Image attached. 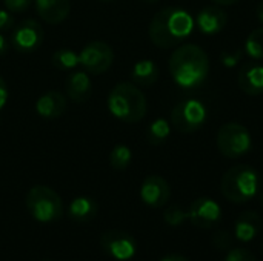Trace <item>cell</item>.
Returning a JSON list of instances; mask_svg holds the SVG:
<instances>
[{
	"label": "cell",
	"mask_w": 263,
	"mask_h": 261,
	"mask_svg": "<svg viewBox=\"0 0 263 261\" xmlns=\"http://www.w3.org/2000/svg\"><path fill=\"white\" fill-rule=\"evenodd\" d=\"M193 15L179 6H166L154 14L149 23V38L162 49H170L186 40L194 31Z\"/></svg>",
	"instance_id": "1"
},
{
	"label": "cell",
	"mask_w": 263,
	"mask_h": 261,
	"mask_svg": "<svg viewBox=\"0 0 263 261\" xmlns=\"http://www.w3.org/2000/svg\"><path fill=\"white\" fill-rule=\"evenodd\" d=\"M170 74L174 83L183 89L199 88L210 74L206 51L194 43L179 46L170 57Z\"/></svg>",
	"instance_id": "2"
},
{
	"label": "cell",
	"mask_w": 263,
	"mask_h": 261,
	"mask_svg": "<svg viewBox=\"0 0 263 261\" xmlns=\"http://www.w3.org/2000/svg\"><path fill=\"white\" fill-rule=\"evenodd\" d=\"M108 109L123 123H137L146 115L148 102L137 85L119 82L108 95Z\"/></svg>",
	"instance_id": "3"
},
{
	"label": "cell",
	"mask_w": 263,
	"mask_h": 261,
	"mask_svg": "<svg viewBox=\"0 0 263 261\" xmlns=\"http://www.w3.org/2000/svg\"><path fill=\"white\" fill-rule=\"evenodd\" d=\"M223 197L236 205L253 200L260 189V175L250 165H237L230 168L220 182Z\"/></svg>",
	"instance_id": "4"
},
{
	"label": "cell",
	"mask_w": 263,
	"mask_h": 261,
	"mask_svg": "<svg viewBox=\"0 0 263 261\" xmlns=\"http://www.w3.org/2000/svg\"><path fill=\"white\" fill-rule=\"evenodd\" d=\"M26 209L31 217L39 223L57 222L63 214V203L60 195L43 185L34 186L26 194Z\"/></svg>",
	"instance_id": "5"
},
{
	"label": "cell",
	"mask_w": 263,
	"mask_h": 261,
	"mask_svg": "<svg viewBox=\"0 0 263 261\" xmlns=\"http://www.w3.org/2000/svg\"><path fill=\"white\" fill-rule=\"evenodd\" d=\"M216 145L223 157L236 160L247 155L251 151L253 138L250 131L243 125L237 122H230L219 129Z\"/></svg>",
	"instance_id": "6"
},
{
	"label": "cell",
	"mask_w": 263,
	"mask_h": 261,
	"mask_svg": "<svg viewBox=\"0 0 263 261\" xmlns=\"http://www.w3.org/2000/svg\"><path fill=\"white\" fill-rule=\"evenodd\" d=\"M206 106L196 98L179 102L171 111V126L180 134H191L200 129L206 122Z\"/></svg>",
	"instance_id": "7"
},
{
	"label": "cell",
	"mask_w": 263,
	"mask_h": 261,
	"mask_svg": "<svg viewBox=\"0 0 263 261\" xmlns=\"http://www.w3.org/2000/svg\"><path fill=\"white\" fill-rule=\"evenodd\" d=\"M114 62V51L111 45L102 40L86 43L79 52V65L89 74L99 75L106 72Z\"/></svg>",
	"instance_id": "8"
},
{
	"label": "cell",
	"mask_w": 263,
	"mask_h": 261,
	"mask_svg": "<svg viewBox=\"0 0 263 261\" xmlns=\"http://www.w3.org/2000/svg\"><path fill=\"white\" fill-rule=\"evenodd\" d=\"M43 28L32 18H26L20 22L11 34V46L22 54L34 52L43 43Z\"/></svg>",
	"instance_id": "9"
},
{
	"label": "cell",
	"mask_w": 263,
	"mask_h": 261,
	"mask_svg": "<svg viewBox=\"0 0 263 261\" xmlns=\"http://www.w3.org/2000/svg\"><path fill=\"white\" fill-rule=\"evenodd\" d=\"M100 245L109 257L120 261L133 258L137 251L136 240L122 231H106L100 237Z\"/></svg>",
	"instance_id": "10"
},
{
	"label": "cell",
	"mask_w": 263,
	"mask_h": 261,
	"mask_svg": "<svg viewBox=\"0 0 263 261\" xmlns=\"http://www.w3.org/2000/svg\"><path fill=\"white\" fill-rule=\"evenodd\" d=\"M220 206L208 197L197 198L188 209V220H191V223L199 229H211L220 222Z\"/></svg>",
	"instance_id": "11"
},
{
	"label": "cell",
	"mask_w": 263,
	"mask_h": 261,
	"mask_svg": "<svg viewBox=\"0 0 263 261\" xmlns=\"http://www.w3.org/2000/svg\"><path fill=\"white\" fill-rule=\"evenodd\" d=\"M171 197L168 182L160 175H149L143 180L140 188V198L149 208H163Z\"/></svg>",
	"instance_id": "12"
},
{
	"label": "cell",
	"mask_w": 263,
	"mask_h": 261,
	"mask_svg": "<svg viewBox=\"0 0 263 261\" xmlns=\"http://www.w3.org/2000/svg\"><path fill=\"white\" fill-rule=\"evenodd\" d=\"M239 88L251 97L263 94V65L254 62H247L240 66L237 75Z\"/></svg>",
	"instance_id": "13"
},
{
	"label": "cell",
	"mask_w": 263,
	"mask_h": 261,
	"mask_svg": "<svg viewBox=\"0 0 263 261\" xmlns=\"http://www.w3.org/2000/svg\"><path fill=\"white\" fill-rule=\"evenodd\" d=\"M228 23V14L219 5L206 6L199 11L196 25L199 31L205 35H214L225 29Z\"/></svg>",
	"instance_id": "14"
},
{
	"label": "cell",
	"mask_w": 263,
	"mask_h": 261,
	"mask_svg": "<svg viewBox=\"0 0 263 261\" xmlns=\"http://www.w3.org/2000/svg\"><path fill=\"white\" fill-rule=\"evenodd\" d=\"M68 100L59 91H48L35 102V112L48 120L59 118L66 112Z\"/></svg>",
	"instance_id": "15"
},
{
	"label": "cell",
	"mask_w": 263,
	"mask_h": 261,
	"mask_svg": "<svg viewBox=\"0 0 263 261\" xmlns=\"http://www.w3.org/2000/svg\"><path fill=\"white\" fill-rule=\"evenodd\" d=\"M65 92L69 100L74 103H85L92 95V83L86 72L77 71L66 77L65 80Z\"/></svg>",
	"instance_id": "16"
},
{
	"label": "cell",
	"mask_w": 263,
	"mask_h": 261,
	"mask_svg": "<svg viewBox=\"0 0 263 261\" xmlns=\"http://www.w3.org/2000/svg\"><path fill=\"white\" fill-rule=\"evenodd\" d=\"M35 8L43 22L57 25L68 18L71 12V0H35Z\"/></svg>",
	"instance_id": "17"
},
{
	"label": "cell",
	"mask_w": 263,
	"mask_h": 261,
	"mask_svg": "<svg viewBox=\"0 0 263 261\" xmlns=\"http://www.w3.org/2000/svg\"><path fill=\"white\" fill-rule=\"evenodd\" d=\"M260 229H262V218L257 212H253V211L242 212L234 225L236 238L243 243H248L253 238H256Z\"/></svg>",
	"instance_id": "18"
},
{
	"label": "cell",
	"mask_w": 263,
	"mask_h": 261,
	"mask_svg": "<svg viewBox=\"0 0 263 261\" xmlns=\"http://www.w3.org/2000/svg\"><path fill=\"white\" fill-rule=\"evenodd\" d=\"M97 211H99V206L92 198L77 197L71 202L68 215L71 217V220L77 223H86V222H91L97 215Z\"/></svg>",
	"instance_id": "19"
},
{
	"label": "cell",
	"mask_w": 263,
	"mask_h": 261,
	"mask_svg": "<svg viewBox=\"0 0 263 261\" xmlns=\"http://www.w3.org/2000/svg\"><path fill=\"white\" fill-rule=\"evenodd\" d=\"M131 78L134 85L151 86L159 78V66L156 65L154 60H149V58L139 60L131 69Z\"/></svg>",
	"instance_id": "20"
},
{
	"label": "cell",
	"mask_w": 263,
	"mask_h": 261,
	"mask_svg": "<svg viewBox=\"0 0 263 261\" xmlns=\"http://www.w3.org/2000/svg\"><path fill=\"white\" fill-rule=\"evenodd\" d=\"M171 134V123L166 118H156L146 129V140L151 145H162Z\"/></svg>",
	"instance_id": "21"
},
{
	"label": "cell",
	"mask_w": 263,
	"mask_h": 261,
	"mask_svg": "<svg viewBox=\"0 0 263 261\" xmlns=\"http://www.w3.org/2000/svg\"><path fill=\"white\" fill-rule=\"evenodd\" d=\"M243 51L253 60H263V26L248 34Z\"/></svg>",
	"instance_id": "22"
},
{
	"label": "cell",
	"mask_w": 263,
	"mask_h": 261,
	"mask_svg": "<svg viewBox=\"0 0 263 261\" xmlns=\"http://www.w3.org/2000/svg\"><path fill=\"white\" fill-rule=\"evenodd\" d=\"M51 62H52L54 68L62 69V71H69L79 65V54L69 48H60L52 54Z\"/></svg>",
	"instance_id": "23"
},
{
	"label": "cell",
	"mask_w": 263,
	"mask_h": 261,
	"mask_svg": "<svg viewBox=\"0 0 263 261\" xmlns=\"http://www.w3.org/2000/svg\"><path fill=\"white\" fill-rule=\"evenodd\" d=\"M133 160V152L126 145H116L109 154V165L116 171H125Z\"/></svg>",
	"instance_id": "24"
},
{
	"label": "cell",
	"mask_w": 263,
	"mask_h": 261,
	"mask_svg": "<svg viewBox=\"0 0 263 261\" xmlns=\"http://www.w3.org/2000/svg\"><path fill=\"white\" fill-rule=\"evenodd\" d=\"M163 217H165V222L170 226H179L185 220H188V211H183L179 205H171V206L166 208Z\"/></svg>",
	"instance_id": "25"
},
{
	"label": "cell",
	"mask_w": 263,
	"mask_h": 261,
	"mask_svg": "<svg viewBox=\"0 0 263 261\" xmlns=\"http://www.w3.org/2000/svg\"><path fill=\"white\" fill-rule=\"evenodd\" d=\"M243 57L242 49H236V51H223L220 54V62L225 68H234L240 63Z\"/></svg>",
	"instance_id": "26"
},
{
	"label": "cell",
	"mask_w": 263,
	"mask_h": 261,
	"mask_svg": "<svg viewBox=\"0 0 263 261\" xmlns=\"http://www.w3.org/2000/svg\"><path fill=\"white\" fill-rule=\"evenodd\" d=\"M225 261H257L256 257L253 255L251 251L245 249V248H237L228 252V255L225 257Z\"/></svg>",
	"instance_id": "27"
},
{
	"label": "cell",
	"mask_w": 263,
	"mask_h": 261,
	"mask_svg": "<svg viewBox=\"0 0 263 261\" xmlns=\"http://www.w3.org/2000/svg\"><path fill=\"white\" fill-rule=\"evenodd\" d=\"M3 3L9 12H23L31 6L32 0H3Z\"/></svg>",
	"instance_id": "28"
},
{
	"label": "cell",
	"mask_w": 263,
	"mask_h": 261,
	"mask_svg": "<svg viewBox=\"0 0 263 261\" xmlns=\"http://www.w3.org/2000/svg\"><path fill=\"white\" fill-rule=\"evenodd\" d=\"M214 246H217L219 249H227L233 242H231V235L225 231H219L216 232V235L213 237Z\"/></svg>",
	"instance_id": "29"
},
{
	"label": "cell",
	"mask_w": 263,
	"mask_h": 261,
	"mask_svg": "<svg viewBox=\"0 0 263 261\" xmlns=\"http://www.w3.org/2000/svg\"><path fill=\"white\" fill-rule=\"evenodd\" d=\"M14 26V17L12 12L8 9H0V31H8Z\"/></svg>",
	"instance_id": "30"
},
{
	"label": "cell",
	"mask_w": 263,
	"mask_h": 261,
	"mask_svg": "<svg viewBox=\"0 0 263 261\" xmlns=\"http://www.w3.org/2000/svg\"><path fill=\"white\" fill-rule=\"evenodd\" d=\"M8 97H9L8 85H6V82L0 77V111H2V109H3V106L6 105Z\"/></svg>",
	"instance_id": "31"
},
{
	"label": "cell",
	"mask_w": 263,
	"mask_h": 261,
	"mask_svg": "<svg viewBox=\"0 0 263 261\" xmlns=\"http://www.w3.org/2000/svg\"><path fill=\"white\" fill-rule=\"evenodd\" d=\"M9 45H11V43H9V42H8V40L0 34V57H2V55H5V54L8 52Z\"/></svg>",
	"instance_id": "32"
},
{
	"label": "cell",
	"mask_w": 263,
	"mask_h": 261,
	"mask_svg": "<svg viewBox=\"0 0 263 261\" xmlns=\"http://www.w3.org/2000/svg\"><path fill=\"white\" fill-rule=\"evenodd\" d=\"M160 261H190L188 258H185L183 255H179V254H171V255H166L165 258H162Z\"/></svg>",
	"instance_id": "33"
},
{
	"label": "cell",
	"mask_w": 263,
	"mask_h": 261,
	"mask_svg": "<svg viewBox=\"0 0 263 261\" xmlns=\"http://www.w3.org/2000/svg\"><path fill=\"white\" fill-rule=\"evenodd\" d=\"M211 2H214L216 5H219V6H228V5H234V3H237L239 0H211Z\"/></svg>",
	"instance_id": "34"
},
{
	"label": "cell",
	"mask_w": 263,
	"mask_h": 261,
	"mask_svg": "<svg viewBox=\"0 0 263 261\" xmlns=\"http://www.w3.org/2000/svg\"><path fill=\"white\" fill-rule=\"evenodd\" d=\"M256 15H257V18H259V22H260V23H263V2H260V3L257 5Z\"/></svg>",
	"instance_id": "35"
},
{
	"label": "cell",
	"mask_w": 263,
	"mask_h": 261,
	"mask_svg": "<svg viewBox=\"0 0 263 261\" xmlns=\"http://www.w3.org/2000/svg\"><path fill=\"white\" fill-rule=\"evenodd\" d=\"M145 2H148V3H156V2H159V0H145Z\"/></svg>",
	"instance_id": "36"
},
{
	"label": "cell",
	"mask_w": 263,
	"mask_h": 261,
	"mask_svg": "<svg viewBox=\"0 0 263 261\" xmlns=\"http://www.w3.org/2000/svg\"><path fill=\"white\" fill-rule=\"evenodd\" d=\"M260 203L263 205V192H262V195H260Z\"/></svg>",
	"instance_id": "37"
},
{
	"label": "cell",
	"mask_w": 263,
	"mask_h": 261,
	"mask_svg": "<svg viewBox=\"0 0 263 261\" xmlns=\"http://www.w3.org/2000/svg\"><path fill=\"white\" fill-rule=\"evenodd\" d=\"M99 2H112V0H99Z\"/></svg>",
	"instance_id": "38"
}]
</instances>
